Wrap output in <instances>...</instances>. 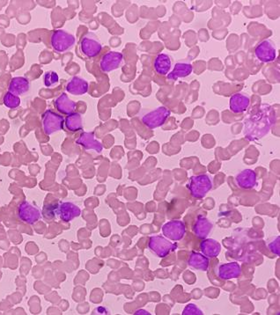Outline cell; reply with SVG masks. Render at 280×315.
<instances>
[{"label":"cell","mask_w":280,"mask_h":315,"mask_svg":"<svg viewBox=\"0 0 280 315\" xmlns=\"http://www.w3.org/2000/svg\"><path fill=\"white\" fill-rule=\"evenodd\" d=\"M54 104L56 108L62 114L69 116L74 113V110H76V102L70 99L66 94H60L57 99L55 100Z\"/></svg>","instance_id":"4fadbf2b"},{"label":"cell","mask_w":280,"mask_h":315,"mask_svg":"<svg viewBox=\"0 0 280 315\" xmlns=\"http://www.w3.org/2000/svg\"><path fill=\"white\" fill-rule=\"evenodd\" d=\"M250 105V98L248 96L238 92L233 94L230 98V110L233 113H243L244 111L247 110V108Z\"/></svg>","instance_id":"9c48e42d"},{"label":"cell","mask_w":280,"mask_h":315,"mask_svg":"<svg viewBox=\"0 0 280 315\" xmlns=\"http://www.w3.org/2000/svg\"><path fill=\"white\" fill-rule=\"evenodd\" d=\"M43 128L47 135L53 134L55 132L61 130L64 124V118L62 116L55 113L52 110H47L44 112L42 118Z\"/></svg>","instance_id":"3957f363"},{"label":"cell","mask_w":280,"mask_h":315,"mask_svg":"<svg viewBox=\"0 0 280 315\" xmlns=\"http://www.w3.org/2000/svg\"><path fill=\"white\" fill-rule=\"evenodd\" d=\"M189 188L194 196L202 198L211 190V180L207 176H193L189 180Z\"/></svg>","instance_id":"5b68a950"},{"label":"cell","mask_w":280,"mask_h":315,"mask_svg":"<svg viewBox=\"0 0 280 315\" xmlns=\"http://www.w3.org/2000/svg\"><path fill=\"white\" fill-rule=\"evenodd\" d=\"M66 128L70 132H78L82 128V118L79 113L69 114L66 120Z\"/></svg>","instance_id":"ac0fdd59"},{"label":"cell","mask_w":280,"mask_h":315,"mask_svg":"<svg viewBox=\"0 0 280 315\" xmlns=\"http://www.w3.org/2000/svg\"><path fill=\"white\" fill-rule=\"evenodd\" d=\"M170 114V111L165 106H160L156 110L151 111L149 113L145 114L142 118V122L144 124L146 125L148 128H154L163 124L165 121Z\"/></svg>","instance_id":"277c9868"},{"label":"cell","mask_w":280,"mask_h":315,"mask_svg":"<svg viewBox=\"0 0 280 315\" xmlns=\"http://www.w3.org/2000/svg\"><path fill=\"white\" fill-rule=\"evenodd\" d=\"M193 66L188 62H179L175 64L174 69L167 74V80H177L181 78H186L192 74Z\"/></svg>","instance_id":"7c38bea8"},{"label":"cell","mask_w":280,"mask_h":315,"mask_svg":"<svg viewBox=\"0 0 280 315\" xmlns=\"http://www.w3.org/2000/svg\"><path fill=\"white\" fill-rule=\"evenodd\" d=\"M124 62V55L120 52H109L102 56L100 61L101 70L108 74L117 70Z\"/></svg>","instance_id":"8992f818"},{"label":"cell","mask_w":280,"mask_h":315,"mask_svg":"<svg viewBox=\"0 0 280 315\" xmlns=\"http://www.w3.org/2000/svg\"><path fill=\"white\" fill-rule=\"evenodd\" d=\"M59 213L61 214L63 220L67 221V220H72L74 216H78L80 213V210L73 204L66 202V204H62L59 207Z\"/></svg>","instance_id":"e0dca14e"},{"label":"cell","mask_w":280,"mask_h":315,"mask_svg":"<svg viewBox=\"0 0 280 315\" xmlns=\"http://www.w3.org/2000/svg\"><path fill=\"white\" fill-rule=\"evenodd\" d=\"M88 81L80 77H73L66 84V91L73 96H83L88 92Z\"/></svg>","instance_id":"30bf717a"},{"label":"cell","mask_w":280,"mask_h":315,"mask_svg":"<svg viewBox=\"0 0 280 315\" xmlns=\"http://www.w3.org/2000/svg\"><path fill=\"white\" fill-rule=\"evenodd\" d=\"M44 84L47 88H54L55 86L59 84V77L56 72H47L44 76Z\"/></svg>","instance_id":"d6986e66"},{"label":"cell","mask_w":280,"mask_h":315,"mask_svg":"<svg viewBox=\"0 0 280 315\" xmlns=\"http://www.w3.org/2000/svg\"><path fill=\"white\" fill-rule=\"evenodd\" d=\"M19 218L27 224H33L40 220V210L28 202H22L18 209Z\"/></svg>","instance_id":"ba28073f"},{"label":"cell","mask_w":280,"mask_h":315,"mask_svg":"<svg viewBox=\"0 0 280 315\" xmlns=\"http://www.w3.org/2000/svg\"><path fill=\"white\" fill-rule=\"evenodd\" d=\"M102 44L94 33L86 34L80 42V50L88 58H94L101 53Z\"/></svg>","instance_id":"7a4b0ae2"},{"label":"cell","mask_w":280,"mask_h":315,"mask_svg":"<svg viewBox=\"0 0 280 315\" xmlns=\"http://www.w3.org/2000/svg\"><path fill=\"white\" fill-rule=\"evenodd\" d=\"M51 46L57 53H66L76 44V38L65 30H55L51 37Z\"/></svg>","instance_id":"6da1fadb"},{"label":"cell","mask_w":280,"mask_h":315,"mask_svg":"<svg viewBox=\"0 0 280 315\" xmlns=\"http://www.w3.org/2000/svg\"><path fill=\"white\" fill-rule=\"evenodd\" d=\"M77 142L88 150L94 149L96 152H101L102 149V144L97 142L90 133H84Z\"/></svg>","instance_id":"2e32d148"},{"label":"cell","mask_w":280,"mask_h":315,"mask_svg":"<svg viewBox=\"0 0 280 315\" xmlns=\"http://www.w3.org/2000/svg\"><path fill=\"white\" fill-rule=\"evenodd\" d=\"M255 174L252 170H245L237 176L236 184L242 188H251L255 184Z\"/></svg>","instance_id":"9a60e30c"},{"label":"cell","mask_w":280,"mask_h":315,"mask_svg":"<svg viewBox=\"0 0 280 315\" xmlns=\"http://www.w3.org/2000/svg\"><path fill=\"white\" fill-rule=\"evenodd\" d=\"M255 55L260 62H273L276 58V50L274 44L270 40H262L255 47Z\"/></svg>","instance_id":"52a82bcc"},{"label":"cell","mask_w":280,"mask_h":315,"mask_svg":"<svg viewBox=\"0 0 280 315\" xmlns=\"http://www.w3.org/2000/svg\"><path fill=\"white\" fill-rule=\"evenodd\" d=\"M4 104L9 108H17L21 105V99L19 96L8 92L4 96Z\"/></svg>","instance_id":"ffe728a7"},{"label":"cell","mask_w":280,"mask_h":315,"mask_svg":"<svg viewBox=\"0 0 280 315\" xmlns=\"http://www.w3.org/2000/svg\"><path fill=\"white\" fill-rule=\"evenodd\" d=\"M172 61L167 54H159L153 61V68L157 74L160 75H167L171 70Z\"/></svg>","instance_id":"5bb4252c"},{"label":"cell","mask_w":280,"mask_h":315,"mask_svg":"<svg viewBox=\"0 0 280 315\" xmlns=\"http://www.w3.org/2000/svg\"><path fill=\"white\" fill-rule=\"evenodd\" d=\"M30 88V83L28 78L24 77H15L13 78L9 83L8 92L15 96H20L29 92Z\"/></svg>","instance_id":"8fae6325"}]
</instances>
